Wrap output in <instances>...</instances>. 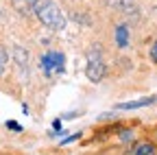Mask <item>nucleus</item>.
<instances>
[{
    "label": "nucleus",
    "mask_w": 157,
    "mask_h": 155,
    "mask_svg": "<svg viewBox=\"0 0 157 155\" xmlns=\"http://www.w3.org/2000/svg\"><path fill=\"white\" fill-rule=\"evenodd\" d=\"M33 13L37 15V20L44 26H48L50 31H61L66 29V17L61 13V9L57 7L55 0H33Z\"/></svg>",
    "instance_id": "obj_1"
},
{
    "label": "nucleus",
    "mask_w": 157,
    "mask_h": 155,
    "mask_svg": "<svg viewBox=\"0 0 157 155\" xmlns=\"http://www.w3.org/2000/svg\"><path fill=\"white\" fill-rule=\"evenodd\" d=\"M85 74H87V79L92 83H101L105 79V74H107V66L103 61V55L98 48H92L87 52V68H85Z\"/></svg>",
    "instance_id": "obj_2"
},
{
    "label": "nucleus",
    "mask_w": 157,
    "mask_h": 155,
    "mask_svg": "<svg viewBox=\"0 0 157 155\" xmlns=\"http://www.w3.org/2000/svg\"><path fill=\"white\" fill-rule=\"evenodd\" d=\"M42 70H44V74H61L63 70H66V57H63V52H46L44 57H42Z\"/></svg>",
    "instance_id": "obj_3"
},
{
    "label": "nucleus",
    "mask_w": 157,
    "mask_h": 155,
    "mask_svg": "<svg viewBox=\"0 0 157 155\" xmlns=\"http://www.w3.org/2000/svg\"><path fill=\"white\" fill-rule=\"evenodd\" d=\"M107 7H111L113 11L118 13H124V15H131V17H137V5L133 0H107Z\"/></svg>",
    "instance_id": "obj_4"
},
{
    "label": "nucleus",
    "mask_w": 157,
    "mask_h": 155,
    "mask_svg": "<svg viewBox=\"0 0 157 155\" xmlns=\"http://www.w3.org/2000/svg\"><path fill=\"white\" fill-rule=\"evenodd\" d=\"M153 103H157V96H146V99H137V101H129V103H118L116 105V109H140V107H148V105H153Z\"/></svg>",
    "instance_id": "obj_5"
},
{
    "label": "nucleus",
    "mask_w": 157,
    "mask_h": 155,
    "mask_svg": "<svg viewBox=\"0 0 157 155\" xmlns=\"http://www.w3.org/2000/svg\"><path fill=\"white\" fill-rule=\"evenodd\" d=\"M116 44H118V48H127L129 46V26L127 24H118L116 26Z\"/></svg>",
    "instance_id": "obj_6"
},
{
    "label": "nucleus",
    "mask_w": 157,
    "mask_h": 155,
    "mask_svg": "<svg viewBox=\"0 0 157 155\" xmlns=\"http://www.w3.org/2000/svg\"><path fill=\"white\" fill-rule=\"evenodd\" d=\"M13 61L17 64V68H22V72H26V66H29V52H26L22 46H15V48H13Z\"/></svg>",
    "instance_id": "obj_7"
},
{
    "label": "nucleus",
    "mask_w": 157,
    "mask_h": 155,
    "mask_svg": "<svg viewBox=\"0 0 157 155\" xmlns=\"http://www.w3.org/2000/svg\"><path fill=\"white\" fill-rule=\"evenodd\" d=\"M133 155H157V149L151 144V142H142V144H137Z\"/></svg>",
    "instance_id": "obj_8"
},
{
    "label": "nucleus",
    "mask_w": 157,
    "mask_h": 155,
    "mask_svg": "<svg viewBox=\"0 0 157 155\" xmlns=\"http://www.w3.org/2000/svg\"><path fill=\"white\" fill-rule=\"evenodd\" d=\"M7 61H9V55H7V48H5L2 44H0V74H5Z\"/></svg>",
    "instance_id": "obj_9"
},
{
    "label": "nucleus",
    "mask_w": 157,
    "mask_h": 155,
    "mask_svg": "<svg viewBox=\"0 0 157 155\" xmlns=\"http://www.w3.org/2000/svg\"><path fill=\"white\" fill-rule=\"evenodd\" d=\"M7 127H9L11 131H15V133H20V131H22V125H20V122H15V120H9V122H7Z\"/></svg>",
    "instance_id": "obj_10"
},
{
    "label": "nucleus",
    "mask_w": 157,
    "mask_h": 155,
    "mask_svg": "<svg viewBox=\"0 0 157 155\" xmlns=\"http://www.w3.org/2000/svg\"><path fill=\"white\" fill-rule=\"evenodd\" d=\"M81 135H83L81 131H78V133H74V135H68V138H63V140H61V144H70V142L78 140V138H81Z\"/></svg>",
    "instance_id": "obj_11"
},
{
    "label": "nucleus",
    "mask_w": 157,
    "mask_h": 155,
    "mask_svg": "<svg viewBox=\"0 0 157 155\" xmlns=\"http://www.w3.org/2000/svg\"><path fill=\"white\" fill-rule=\"evenodd\" d=\"M151 61H153V64H157V42L151 46Z\"/></svg>",
    "instance_id": "obj_12"
},
{
    "label": "nucleus",
    "mask_w": 157,
    "mask_h": 155,
    "mask_svg": "<svg viewBox=\"0 0 157 155\" xmlns=\"http://www.w3.org/2000/svg\"><path fill=\"white\" fill-rule=\"evenodd\" d=\"M120 138H122V140H129V138H131V131H122Z\"/></svg>",
    "instance_id": "obj_13"
},
{
    "label": "nucleus",
    "mask_w": 157,
    "mask_h": 155,
    "mask_svg": "<svg viewBox=\"0 0 157 155\" xmlns=\"http://www.w3.org/2000/svg\"><path fill=\"white\" fill-rule=\"evenodd\" d=\"M52 127H55L57 131H61V120H55V122H52Z\"/></svg>",
    "instance_id": "obj_14"
}]
</instances>
